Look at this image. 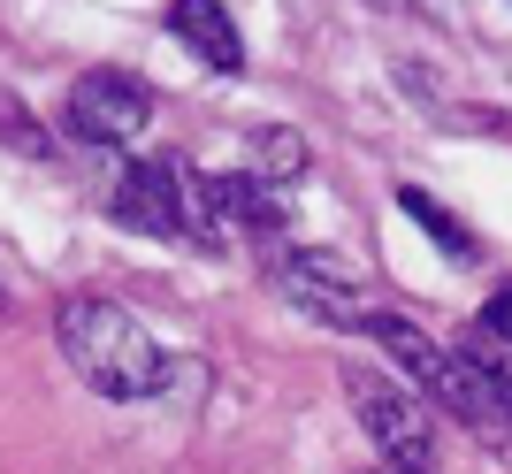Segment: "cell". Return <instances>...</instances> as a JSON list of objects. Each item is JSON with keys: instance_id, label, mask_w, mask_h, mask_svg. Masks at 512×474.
Instances as JSON below:
<instances>
[{"instance_id": "obj_10", "label": "cell", "mask_w": 512, "mask_h": 474, "mask_svg": "<svg viewBox=\"0 0 512 474\" xmlns=\"http://www.w3.org/2000/svg\"><path fill=\"white\" fill-rule=\"evenodd\" d=\"M398 207H406V215L421 222V230L436 237V245H444L451 260H474V253H482V245H474V230H467V222H451V215H444V207H436V199H428V192H413V184H406V192H398Z\"/></svg>"}, {"instance_id": "obj_11", "label": "cell", "mask_w": 512, "mask_h": 474, "mask_svg": "<svg viewBox=\"0 0 512 474\" xmlns=\"http://www.w3.org/2000/svg\"><path fill=\"white\" fill-rule=\"evenodd\" d=\"M0 138H16V153H46L39 130H31V115H23V100H0Z\"/></svg>"}, {"instance_id": "obj_1", "label": "cell", "mask_w": 512, "mask_h": 474, "mask_svg": "<svg viewBox=\"0 0 512 474\" xmlns=\"http://www.w3.org/2000/svg\"><path fill=\"white\" fill-rule=\"evenodd\" d=\"M54 337H62V360L85 375V390L130 406V398H161L169 390V360L153 345V329L130 314V306L100 299V291H77L54 314Z\"/></svg>"}, {"instance_id": "obj_4", "label": "cell", "mask_w": 512, "mask_h": 474, "mask_svg": "<svg viewBox=\"0 0 512 474\" xmlns=\"http://www.w3.org/2000/svg\"><path fill=\"white\" fill-rule=\"evenodd\" d=\"M146 123H153V92L123 69H85L69 85V138H85V146H123Z\"/></svg>"}, {"instance_id": "obj_8", "label": "cell", "mask_w": 512, "mask_h": 474, "mask_svg": "<svg viewBox=\"0 0 512 474\" xmlns=\"http://www.w3.org/2000/svg\"><path fill=\"white\" fill-rule=\"evenodd\" d=\"M367 337H375V345H383L390 360L406 367V375L428 390V398H444V383H451V352L436 345V337H421V329H413L406 314H375V322H367Z\"/></svg>"}, {"instance_id": "obj_5", "label": "cell", "mask_w": 512, "mask_h": 474, "mask_svg": "<svg viewBox=\"0 0 512 474\" xmlns=\"http://www.w3.org/2000/svg\"><path fill=\"white\" fill-rule=\"evenodd\" d=\"M115 222L146 237H192V184L169 161H130L115 176Z\"/></svg>"}, {"instance_id": "obj_6", "label": "cell", "mask_w": 512, "mask_h": 474, "mask_svg": "<svg viewBox=\"0 0 512 474\" xmlns=\"http://www.w3.org/2000/svg\"><path fill=\"white\" fill-rule=\"evenodd\" d=\"M199 192H207V215L222 237H276L283 230V207L268 199V184L260 176H199Z\"/></svg>"}, {"instance_id": "obj_9", "label": "cell", "mask_w": 512, "mask_h": 474, "mask_svg": "<svg viewBox=\"0 0 512 474\" xmlns=\"http://www.w3.org/2000/svg\"><path fill=\"white\" fill-rule=\"evenodd\" d=\"M306 138L291 123H260L253 138H245V176H260V184H291V176H306Z\"/></svg>"}, {"instance_id": "obj_3", "label": "cell", "mask_w": 512, "mask_h": 474, "mask_svg": "<svg viewBox=\"0 0 512 474\" xmlns=\"http://www.w3.org/2000/svg\"><path fill=\"white\" fill-rule=\"evenodd\" d=\"M276 291L299 306V314L329 322V329H367L375 322V306H367V291H360V268H344L337 253H283Z\"/></svg>"}, {"instance_id": "obj_12", "label": "cell", "mask_w": 512, "mask_h": 474, "mask_svg": "<svg viewBox=\"0 0 512 474\" xmlns=\"http://www.w3.org/2000/svg\"><path fill=\"white\" fill-rule=\"evenodd\" d=\"M482 367L497 375V390H505V406H512V352H482Z\"/></svg>"}, {"instance_id": "obj_2", "label": "cell", "mask_w": 512, "mask_h": 474, "mask_svg": "<svg viewBox=\"0 0 512 474\" xmlns=\"http://www.w3.org/2000/svg\"><path fill=\"white\" fill-rule=\"evenodd\" d=\"M344 398H352V413L375 436L390 474H436V429H428V406L406 383H390L375 367H344Z\"/></svg>"}, {"instance_id": "obj_7", "label": "cell", "mask_w": 512, "mask_h": 474, "mask_svg": "<svg viewBox=\"0 0 512 474\" xmlns=\"http://www.w3.org/2000/svg\"><path fill=\"white\" fill-rule=\"evenodd\" d=\"M169 31L192 46L207 69H222V77H230V69H245V39H237V23H230V8H222V0H176V8H169Z\"/></svg>"}]
</instances>
